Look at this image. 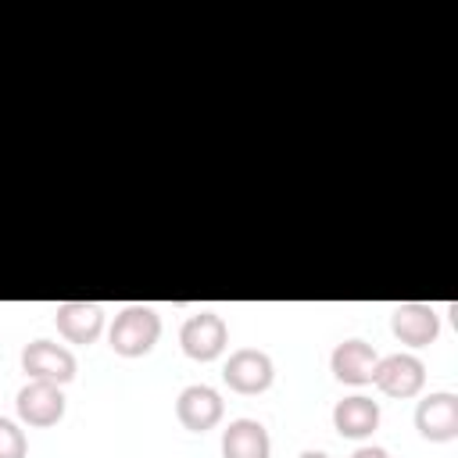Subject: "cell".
<instances>
[{"mask_svg": "<svg viewBox=\"0 0 458 458\" xmlns=\"http://www.w3.org/2000/svg\"><path fill=\"white\" fill-rule=\"evenodd\" d=\"M157 336H161V315L150 304H125L114 315L111 329H107V344L122 358H143V354H150L154 344H157Z\"/></svg>", "mask_w": 458, "mask_h": 458, "instance_id": "1", "label": "cell"}, {"mask_svg": "<svg viewBox=\"0 0 458 458\" xmlns=\"http://www.w3.org/2000/svg\"><path fill=\"white\" fill-rule=\"evenodd\" d=\"M222 379H225L229 390H236L243 397H254V394H265L272 386L276 365L261 347H236L222 365Z\"/></svg>", "mask_w": 458, "mask_h": 458, "instance_id": "2", "label": "cell"}, {"mask_svg": "<svg viewBox=\"0 0 458 458\" xmlns=\"http://www.w3.org/2000/svg\"><path fill=\"white\" fill-rule=\"evenodd\" d=\"M426 383V365L422 358L401 351V354H386L376 361V372H372V386L386 397H397V401H408L422 390Z\"/></svg>", "mask_w": 458, "mask_h": 458, "instance_id": "3", "label": "cell"}, {"mask_svg": "<svg viewBox=\"0 0 458 458\" xmlns=\"http://www.w3.org/2000/svg\"><path fill=\"white\" fill-rule=\"evenodd\" d=\"M75 354L64 347V344H54V340H32L21 347V372L29 379H47V383H72L75 379Z\"/></svg>", "mask_w": 458, "mask_h": 458, "instance_id": "4", "label": "cell"}, {"mask_svg": "<svg viewBox=\"0 0 458 458\" xmlns=\"http://www.w3.org/2000/svg\"><path fill=\"white\" fill-rule=\"evenodd\" d=\"M225 340H229V326L222 315L215 311H197L182 322L179 329V344H182V354L193 358V361H215L222 351H225Z\"/></svg>", "mask_w": 458, "mask_h": 458, "instance_id": "5", "label": "cell"}, {"mask_svg": "<svg viewBox=\"0 0 458 458\" xmlns=\"http://www.w3.org/2000/svg\"><path fill=\"white\" fill-rule=\"evenodd\" d=\"M415 429L429 444H447L458 437V394L433 390L415 404Z\"/></svg>", "mask_w": 458, "mask_h": 458, "instance_id": "6", "label": "cell"}, {"mask_svg": "<svg viewBox=\"0 0 458 458\" xmlns=\"http://www.w3.org/2000/svg\"><path fill=\"white\" fill-rule=\"evenodd\" d=\"M14 408H18V419L25 426H36V429H47L54 422L64 419V394L57 383H47V379H29L18 397H14Z\"/></svg>", "mask_w": 458, "mask_h": 458, "instance_id": "7", "label": "cell"}, {"mask_svg": "<svg viewBox=\"0 0 458 458\" xmlns=\"http://www.w3.org/2000/svg\"><path fill=\"white\" fill-rule=\"evenodd\" d=\"M222 411H225V401L215 386L208 383H190L179 390L175 397V419L190 429V433H208L222 422Z\"/></svg>", "mask_w": 458, "mask_h": 458, "instance_id": "8", "label": "cell"}, {"mask_svg": "<svg viewBox=\"0 0 458 458\" xmlns=\"http://www.w3.org/2000/svg\"><path fill=\"white\" fill-rule=\"evenodd\" d=\"M390 333L408 347H429L440 336V315L426 301H401L390 311Z\"/></svg>", "mask_w": 458, "mask_h": 458, "instance_id": "9", "label": "cell"}, {"mask_svg": "<svg viewBox=\"0 0 458 458\" xmlns=\"http://www.w3.org/2000/svg\"><path fill=\"white\" fill-rule=\"evenodd\" d=\"M376 361H379V351H376L369 340H358V336L340 340V344L333 347V354H329L333 376H336L340 383H347V386H365V383H372Z\"/></svg>", "mask_w": 458, "mask_h": 458, "instance_id": "10", "label": "cell"}, {"mask_svg": "<svg viewBox=\"0 0 458 458\" xmlns=\"http://www.w3.org/2000/svg\"><path fill=\"white\" fill-rule=\"evenodd\" d=\"M54 326L68 344L89 347L104 333V311L100 304H86V301H61L54 308Z\"/></svg>", "mask_w": 458, "mask_h": 458, "instance_id": "11", "label": "cell"}, {"mask_svg": "<svg viewBox=\"0 0 458 458\" xmlns=\"http://www.w3.org/2000/svg\"><path fill=\"white\" fill-rule=\"evenodd\" d=\"M333 429L347 440H365L379 429V401L365 394H351L333 404Z\"/></svg>", "mask_w": 458, "mask_h": 458, "instance_id": "12", "label": "cell"}, {"mask_svg": "<svg viewBox=\"0 0 458 458\" xmlns=\"http://www.w3.org/2000/svg\"><path fill=\"white\" fill-rule=\"evenodd\" d=\"M222 458H272V437L258 419H233L222 429Z\"/></svg>", "mask_w": 458, "mask_h": 458, "instance_id": "13", "label": "cell"}, {"mask_svg": "<svg viewBox=\"0 0 458 458\" xmlns=\"http://www.w3.org/2000/svg\"><path fill=\"white\" fill-rule=\"evenodd\" d=\"M25 454H29V440L21 426L0 415V458H25Z\"/></svg>", "mask_w": 458, "mask_h": 458, "instance_id": "14", "label": "cell"}, {"mask_svg": "<svg viewBox=\"0 0 458 458\" xmlns=\"http://www.w3.org/2000/svg\"><path fill=\"white\" fill-rule=\"evenodd\" d=\"M351 458H390L386 454V447H376V444H365V447H358Z\"/></svg>", "mask_w": 458, "mask_h": 458, "instance_id": "15", "label": "cell"}, {"mask_svg": "<svg viewBox=\"0 0 458 458\" xmlns=\"http://www.w3.org/2000/svg\"><path fill=\"white\" fill-rule=\"evenodd\" d=\"M297 458H329V454H326V451H301Z\"/></svg>", "mask_w": 458, "mask_h": 458, "instance_id": "16", "label": "cell"}]
</instances>
